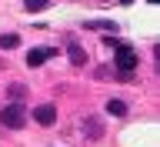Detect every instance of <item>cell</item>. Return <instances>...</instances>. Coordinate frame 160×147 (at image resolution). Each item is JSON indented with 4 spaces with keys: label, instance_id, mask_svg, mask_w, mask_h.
Returning a JSON list of instances; mask_svg holds the SVG:
<instances>
[{
    "label": "cell",
    "instance_id": "7",
    "mask_svg": "<svg viewBox=\"0 0 160 147\" xmlns=\"http://www.w3.org/2000/svg\"><path fill=\"white\" fill-rule=\"evenodd\" d=\"M13 47H20V37L17 34H3L0 37V50H13Z\"/></svg>",
    "mask_w": 160,
    "mask_h": 147
},
{
    "label": "cell",
    "instance_id": "1",
    "mask_svg": "<svg viewBox=\"0 0 160 147\" xmlns=\"http://www.w3.org/2000/svg\"><path fill=\"white\" fill-rule=\"evenodd\" d=\"M110 47H113V60H117V70H123V74H130V70H137V54H133V47L130 44H123V40H107Z\"/></svg>",
    "mask_w": 160,
    "mask_h": 147
},
{
    "label": "cell",
    "instance_id": "8",
    "mask_svg": "<svg viewBox=\"0 0 160 147\" xmlns=\"http://www.w3.org/2000/svg\"><path fill=\"white\" fill-rule=\"evenodd\" d=\"M107 110L120 117V114H127V104H123V100H110V104H107Z\"/></svg>",
    "mask_w": 160,
    "mask_h": 147
},
{
    "label": "cell",
    "instance_id": "6",
    "mask_svg": "<svg viewBox=\"0 0 160 147\" xmlns=\"http://www.w3.org/2000/svg\"><path fill=\"white\" fill-rule=\"evenodd\" d=\"M83 134H90V137L97 140L100 134H103V127H100V120H97V117H87V124H83Z\"/></svg>",
    "mask_w": 160,
    "mask_h": 147
},
{
    "label": "cell",
    "instance_id": "9",
    "mask_svg": "<svg viewBox=\"0 0 160 147\" xmlns=\"http://www.w3.org/2000/svg\"><path fill=\"white\" fill-rule=\"evenodd\" d=\"M23 94H27V87H23V84H13V87H10V97H13V104H20V97H23Z\"/></svg>",
    "mask_w": 160,
    "mask_h": 147
},
{
    "label": "cell",
    "instance_id": "2",
    "mask_svg": "<svg viewBox=\"0 0 160 147\" xmlns=\"http://www.w3.org/2000/svg\"><path fill=\"white\" fill-rule=\"evenodd\" d=\"M27 120H30V114H27V107H23V104H7V107L0 110V124H3V127H10V130L27 127Z\"/></svg>",
    "mask_w": 160,
    "mask_h": 147
},
{
    "label": "cell",
    "instance_id": "5",
    "mask_svg": "<svg viewBox=\"0 0 160 147\" xmlns=\"http://www.w3.org/2000/svg\"><path fill=\"white\" fill-rule=\"evenodd\" d=\"M67 57H70L73 67H83V64H87V50L80 47V44H70V47H67Z\"/></svg>",
    "mask_w": 160,
    "mask_h": 147
},
{
    "label": "cell",
    "instance_id": "4",
    "mask_svg": "<svg viewBox=\"0 0 160 147\" xmlns=\"http://www.w3.org/2000/svg\"><path fill=\"white\" fill-rule=\"evenodd\" d=\"M50 57H53V50H50V47H33L27 54V64H30V67H40V64H47Z\"/></svg>",
    "mask_w": 160,
    "mask_h": 147
},
{
    "label": "cell",
    "instance_id": "3",
    "mask_svg": "<svg viewBox=\"0 0 160 147\" xmlns=\"http://www.w3.org/2000/svg\"><path fill=\"white\" fill-rule=\"evenodd\" d=\"M33 124H40V127H53V124H57V107H53V104H40V107H33Z\"/></svg>",
    "mask_w": 160,
    "mask_h": 147
},
{
    "label": "cell",
    "instance_id": "10",
    "mask_svg": "<svg viewBox=\"0 0 160 147\" xmlns=\"http://www.w3.org/2000/svg\"><path fill=\"white\" fill-rule=\"evenodd\" d=\"M23 7L27 10H43V7H50V0H23Z\"/></svg>",
    "mask_w": 160,
    "mask_h": 147
}]
</instances>
